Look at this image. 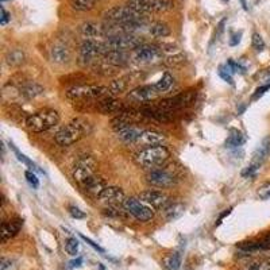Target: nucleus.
Wrapping results in <instances>:
<instances>
[{
  "mask_svg": "<svg viewBox=\"0 0 270 270\" xmlns=\"http://www.w3.org/2000/svg\"><path fill=\"white\" fill-rule=\"evenodd\" d=\"M58 122H60V115L57 111L45 108L27 116L26 127L33 133H45L56 127Z\"/></svg>",
  "mask_w": 270,
  "mask_h": 270,
  "instance_id": "1",
  "label": "nucleus"
},
{
  "mask_svg": "<svg viewBox=\"0 0 270 270\" xmlns=\"http://www.w3.org/2000/svg\"><path fill=\"white\" fill-rule=\"evenodd\" d=\"M170 153L165 146H149L143 149L137 154L135 161L138 165H141L142 168L146 169H155L160 168L169 160Z\"/></svg>",
  "mask_w": 270,
  "mask_h": 270,
  "instance_id": "2",
  "label": "nucleus"
},
{
  "mask_svg": "<svg viewBox=\"0 0 270 270\" xmlns=\"http://www.w3.org/2000/svg\"><path fill=\"white\" fill-rule=\"evenodd\" d=\"M87 133V123L80 119L72 120L71 123L64 126L54 137V141L60 146H71L76 142H79Z\"/></svg>",
  "mask_w": 270,
  "mask_h": 270,
  "instance_id": "3",
  "label": "nucleus"
},
{
  "mask_svg": "<svg viewBox=\"0 0 270 270\" xmlns=\"http://www.w3.org/2000/svg\"><path fill=\"white\" fill-rule=\"evenodd\" d=\"M108 50L106 44L98 40H84L79 49V62L81 65H88L100 56H104Z\"/></svg>",
  "mask_w": 270,
  "mask_h": 270,
  "instance_id": "4",
  "label": "nucleus"
},
{
  "mask_svg": "<svg viewBox=\"0 0 270 270\" xmlns=\"http://www.w3.org/2000/svg\"><path fill=\"white\" fill-rule=\"evenodd\" d=\"M111 95L108 87L100 85H80L73 87L67 92L68 99H104Z\"/></svg>",
  "mask_w": 270,
  "mask_h": 270,
  "instance_id": "5",
  "label": "nucleus"
},
{
  "mask_svg": "<svg viewBox=\"0 0 270 270\" xmlns=\"http://www.w3.org/2000/svg\"><path fill=\"white\" fill-rule=\"evenodd\" d=\"M106 44V48L108 52L111 50H122V52H126V50L130 49H138L139 46L143 45L141 38L133 36V34H122V36H115L107 38V41H104ZM107 52V53H108Z\"/></svg>",
  "mask_w": 270,
  "mask_h": 270,
  "instance_id": "6",
  "label": "nucleus"
},
{
  "mask_svg": "<svg viewBox=\"0 0 270 270\" xmlns=\"http://www.w3.org/2000/svg\"><path fill=\"white\" fill-rule=\"evenodd\" d=\"M123 208L139 221H149L154 216V211L141 199H135V197H127L124 200Z\"/></svg>",
  "mask_w": 270,
  "mask_h": 270,
  "instance_id": "7",
  "label": "nucleus"
},
{
  "mask_svg": "<svg viewBox=\"0 0 270 270\" xmlns=\"http://www.w3.org/2000/svg\"><path fill=\"white\" fill-rule=\"evenodd\" d=\"M142 14L134 10L131 6H120V7H114L104 13V18L108 23H127L131 21L141 19Z\"/></svg>",
  "mask_w": 270,
  "mask_h": 270,
  "instance_id": "8",
  "label": "nucleus"
},
{
  "mask_svg": "<svg viewBox=\"0 0 270 270\" xmlns=\"http://www.w3.org/2000/svg\"><path fill=\"white\" fill-rule=\"evenodd\" d=\"M131 6L138 13H162L173 9V2L170 0H130Z\"/></svg>",
  "mask_w": 270,
  "mask_h": 270,
  "instance_id": "9",
  "label": "nucleus"
},
{
  "mask_svg": "<svg viewBox=\"0 0 270 270\" xmlns=\"http://www.w3.org/2000/svg\"><path fill=\"white\" fill-rule=\"evenodd\" d=\"M146 181L155 188H169L177 182V178L172 172H169L168 169L160 166V168L151 169L150 172L147 173Z\"/></svg>",
  "mask_w": 270,
  "mask_h": 270,
  "instance_id": "10",
  "label": "nucleus"
},
{
  "mask_svg": "<svg viewBox=\"0 0 270 270\" xmlns=\"http://www.w3.org/2000/svg\"><path fill=\"white\" fill-rule=\"evenodd\" d=\"M96 162L91 157H83L79 162L76 164L75 170H73V178L79 185H83L84 182H87L91 177H93L96 173Z\"/></svg>",
  "mask_w": 270,
  "mask_h": 270,
  "instance_id": "11",
  "label": "nucleus"
},
{
  "mask_svg": "<svg viewBox=\"0 0 270 270\" xmlns=\"http://www.w3.org/2000/svg\"><path fill=\"white\" fill-rule=\"evenodd\" d=\"M195 99H196V92L189 91V92H184L180 93V95H176V96H173V98L164 99L162 102L158 103V106L157 107L161 108V110L170 112V111L173 110H178V108H184V107L186 106H190Z\"/></svg>",
  "mask_w": 270,
  "mask_h": 270,
  "instance_id": "12",
  "label": "nucleus"
},
{
  "mask_svg": "<svg viewBox=\"0 0 270 270\" xmlns=\"http://www.w3.org/2000/svg\"><path fill=\"white\" fill-rule=\"evenodd\" d=\"M139 199L143 201V203L149 204L151 207H154L157 209H165L168 207L169 204L172 203L170 201V197H169L165 192L162 190H154V189H149L142 192L139 195Z\"/></svg>",
  "mask_w": 270,
  "mask_h": 270,
  "instance_id": "13",
  "label": "nucleus"
},
{
  "mask_svg": "<svg viewBox=\"0 0 270 270\" xmlns=\"http://www.w3.org/2000/svg\"><path fill=\"white\" fill-rule=\"evenodd\" d=\"M161 93L154 84L153 85H142V87H137L133 91H130L127 95V99L130 102L134 103H146L150 102L153 99L158 98Z\"/></svg>",
  "mask_w": 270,
  "mask_h": 270,
  "instance_id": "14",
  "label": "nucleus"
},
{
  "mask_svg": "<svg viewBox=\"0 0 270 270\" xmlns=\"http://www.w3.org/2000/svg\"><path fill=\"white\" fill-rule=\"evenodd\" d=\"M100 203L108 204V205H123L124 200L127 199L124 192L118 186H107L106 189L103 190L102 193L98 196Z\"/></svg>",
  "mask_w": 270,
  "mask_h": 270,
  "instance_id": "15",
  "label": "nucleus"
},
{
  "mask_svg": "<svg viewBox=\"0 0 270 270\" xmlns=\"http://www.w3.org/2000/svg\"><path fill=\"white\" fill-rule=\"evenodd\" d=\"M80 34L85 40H98L106 37V25H99L95 22L83 23L79 29Z\"/></svg>",
  "mask_w": 270,
  "mask_h": 270,
  "instance_id": "16",
  "label": "nucleus"
},
{
  "mask_svg": "<svg viewBox=\"0 0 270 270\" xmlns=\"http://www.w3.org/2000/svg\"><path fill=\"white\" fill-rule=\"evenodd\" d=\"M160 54V49L157 46H151V45H142L138 49L134 50V57L139 62H150L155 58H158Z\"/></svg>",
  "mask_w": 270,
  "mask_h": 270,
  "instance_id": "17",
  "label": "nucleus"
},
{
  "mask_svg": "<svg viewBox=\"0 0 270 270\" xmlns=\"http://www.w3.org/2000/svg\"><path fill=\"white\" fill-rule=\"evenodd\" d=\"M22 224L23 220H21V219H14V220L3 221V223H2V242L6 243L7 240L14 238V236L21 231Z\"/></svg>",
  "mask_w": 270,
  "mask_h": 270,
  "instance_id": "18",
  "label": "nucleus"
},
{
  "mask_svg": "<svg viewBox=\"0 0 270 270\" xmlns=\"http://www.w3.org/2000/svg\"><path fill=\"white\" fill-rule=\"evenodd\" d=\"M99 108H100V111L104 112V114H118V115H119V114L124 112L123 103L114 98H110V96H108V98L100 99Z\"/></svg>",
  "mask_w": 270,
  "mask_h": 270,
  "instance_id": "19",
  "label": "nucleus"
},
{
  "mask_svg": "<svg viewBox=\"0 0 270 270\" xmlns=\"http://www.w3.org/2000/svg\"><path fill=\"white\" fill-rule=\"evenodd\" d=\"M81 188L85 190V192H88L89 195H93L98 197L100 193H102L103 190L106 189L107 185H106V181L103 180L102 177H99V176H93V177H91L87 182H84L83 185H81Z\"/></svg>",
  "mask_w": 270,
  "mask_h": 270,
  "instance_id": "20",
  "label": "nucleus"
},
{
  "mask_svg": "<svg viewBox=\"0 0 270 270\" xmlns=\"http://www.w3.org/2000/svg\"><path fill=\"white\" fill-rule=\"evenodd\" d=\"M103 57H104V61L112 67H123L129 62L130 56L122 50H111V52L104 54Z\"/></svg>",
  "mask_w": 270,
  "mask_h": 270,
  "instance_id": "21",
  "label": "nucleus"
},
{
  "mask_svg": "<svg viewBox=\"0 0 270 270\" xmlns=\"http://www.w3.org/2000/svg\"><path fill=\"white\" fill-rule=\"evenodd\" d=\"M44 92H45L44 87L40 84H37V83H33V81L25 83V84L19 88V93H21V96L27 99V100L38 98V96H41Z\"/></svg>",
  "mask_w": 270,
  "mask_h": 270,
  "instance_id": "22",
  "label": "nucleus"
},
{
  "mask_svg": "<svg viewBox=\"0 0 270 270\" xmlns=\"http://www.w3.org/2000/svg\"><path fill=\"white\" fill-rule=\"evenodd\" d=\"M165 135L161 133H157V131H143L142 135L139 137L137 142L142 143V145H146L149 146H160L165 142Z\"/></svg>",
  "mask_w": 270,
  "mask_h": 270,
  "instance_id": "23",
  "label": "nucleus"
},
{
  "mask_svg": "<svg viewBox=\"0 0 270 270\" xmlns=\"http://www.w3.org/2000/svg\"><path fill=\"white\" fill-rule=\"evenodd\" d=\"M50 56L56 64H68L71 60V50L65 45H56L52 48Z\"/></svg>",
  "mask_w": 270,
  "mask_h": 270,
  "instance_id": "24",
  "label": "nucleus"
},
{
  "mask_svg": "<svg viewBox=\"0 0 270 270\" xmlns=\"http://www.w3.org/2000/svg\"><path fill=\"white\" fill-rule=\"evenodd\" d=\"M270 155V135L262 139V142L258 145L257 150L254 151L252 155V162L255 164H262L263 161Z\"/></svg>",
  "mask_w": 270,
  "mask_h": 270,
  "instance_id": "25",
  "label": "nucleus"
},
{
  "mask_svg": "<svg viewBox=\"0 0 270 270\" xmlns=\"http://www.w3.org/2000/svg\"><path fill=\"white\" fill-rule=\"evenodd\" d=\"M184 211H185V205L181 203H170L166 208L162 209L165 219L169 221H173L176 220V219H178V217L184 213Z\"/></svg>",
  "mask_w": 270,
  "mask_h": 270,
  "instance_id": "26",
  "label": "nucleus"
},
{
  "mask_svg": "<svg viewBox=\"0 0 270 270\" xmlns=\"http://www.w3.org/2000/svg\"><path fill=\"white\" fill-rule=\"evenodd\" d=\"M246 142V135L238 130H231L230 135L226 139V147L228 149H236L240 147Z\"/></svg>",
  "mask_w": 270,
  "mask_h": 270,
  "instance_id": "27",
  "label": "nucleus"
},
{
  "mask_svg": "<svg viewBox=\"0 0 270 270\" xmlns=\"http://www.w3.org/2000/svg\"><path fill=\"white\" fill-rule=\"evenodd\" d=\"M142 133H143L142 130L137 129L134 126H130V127H126V129L118 131V137L124 142H137Z\"/></svg>",
  "mask_w": 270,
  "mask_h": 270,
  "instance_id": "28",
  "label": "nucleus"
},
{
  "mask_svg": "<svg viewBox=\"0 0 270 270\" xmlns=\"http://www.w3.org/2000/svg\"><path fill=\"white\" fill-rule=\"evenodd\" d=\"M181 262H182L181 252L176 251L172 252V254H169L168 257H165L164 266L168 270H180V267H181Z\"/></svg>",
  "mask_w": 270,
  "mask_h": 270,
  "instance_id": "29",
  "label": "nucleus"
},
{
  "mask_svg": "<svg viewBox=\"0 0 270 270\" xmlns=\"http://www.w3.org/2000/svg\"><path fill=\"white\" fill-rule=\"evenodd\" d=\"M6 62L9 64L10 67H19L25 62V53L19 49L11 50L6 56Z\"/></svg>",
  "mask_w": 270,
  "mask_h": 270,
  "instance_id": "30",
  "label": "nucleus"
},
{
  "mask_svg": "<svg viewBox=\"0 0 270 270\" xmlns=\"http://www.w3.org/2000/svg\"><path fill=\"white\" fill-rule=\"evenodd\" d=\"M149 33L155 38H164V37H168L170 34V27L166 23L157 22L154 25H151Z\"/></svg>",
  "mask_w": 270,
  "mask_h": 270,
  "instance_id": "31",
  "label": "nucleus"
},
{
  "mask_svg": "<svg viewBox=\"0 0 270 270\" xmlns=\"http://www.w3.org/2000/svg\"><path fill=\"white\" fill-rule=\"evenodd\" d=\"M99 0H71V7L76 11H89Z\"/></svg>",
  "mask_w": 270,
  "mask_h": 270,
  "instance_id": "32",
  "label": "nucleus"
},
{
  "mask_svg": "<svg viewBox=\"0 0 270 270\" xmlns=\"http://www.w3.org/2000/svg\"><path fill=\"white\" fill-rule=\"evenodd\" d=\"M10 147L13 149V151L15 153V155L18 157V160L21 161V162H23L25 165H27V166H29L31 170H38V172H42V170H40V169H38V166H37V165L34 164V162H33L30 158H27L26 155L22 154V153H21V151H19L17 147H15V145H14V143H11V142H10Z\"/></svg>",
  "mask_w": 270,
  "mask_h": 270,
  "instance_id": "33",
  "label": "nucleus"
},
{
  "mask_svg": "<svg viewBox=\"0 0 270 270\" xmlns=\"http://www.w3.org/2000/svg\"><path fill=\"white\" fill-rule=\"evenodd\" d=\"M155 87H157V89L160 91V92H165V91H168L170 87L173 85V77L172 75H169V73H165L162 77H161L160 80L155 83Z\"/></svg>",
  "mask_w": 270,
  "mask_h": 270,
  "instance_id": "34",
  "label": "nucleus"
},
{
  "mask_svg": "<svg viewBox=\"0 0 270 270\" xmlns=\"http://www.w3.org/2000/svg\"><path fill=\"white\" fill-rule=\"evenodd\" d=\"M108 88H110L111 95H120V93L124 92V91H126V88H127V83H126V80H124V79L114 80L112 83H111Z\"/></svg>",
  "mask_w": 270,
  "mask_h": 270,
  "instance_id": "35",
  "label": "nucleus"
},
{
  "mask_svg": "<svg viewBox=\"0 0 270 270\" xmlns=\"http://www.w3.org/2000/svg\"><path fill=\"white\" fill-rule=\"evenodd\" d=\"M79 247H80V243H79V240L76 239V238H69L67 240V243H65V250L69 255H76L77 252H79Z\"/></svg>",
  "mask_w": 270,
  "mask_h": 270,
  "instance_id": "36",
  "label": "nucleus"
},
{
  "mask_svg": "<svg viewBox=\"0 0 270 270\" xmlns=\"http://www.w3.org/2000/svg\"><path fill=\"white\" fill-rule=\"evenodd\" d=\"M247 270H270V259L254 261L247 266Z\"/></svg>",
  "mask_w": 270,
  "mask_h": 270,
  "instance_id": "37",
  "label": "nucleus"
},
{
  "mask_svg": "<svg viewBox=\"0 0 270 270\" xmlns=\"http://www.w3.org/2000/svg\"><path fill=\"white\" fill-rule=\"evenodd\" d=\"M226 68L231 73H240V75L246 73V68L242 67L239 62H235L234 60H228L226 64Z\"/></svg>",
  "mask_w": 270,
  "mask_h": 270,
  "instance_id": "38",
  "label": "nucleus"
},
{
  "mask_svg": "<svg viewBox=\"0 0 270 270\" xmlns=\"http://www.w3.org/2000/svg\"><path fill=\"white\" fill-rule=\"evenodd\" d=\"M0 270H18V265L11 258L3 257L0 259Z\"/></svg>",
  "mask_w": 270,
  "mask_h": 270,
  "instance_id": "39",
  "label": "nucleus"
},
{
  "mask_svg": "<svg viewBox=\"0 0 270 270\" xmlns=\"http://www.w3.org/2000/svg\"><path fill=\"white\" fill-rule=\"evenodd\" d=\"M251 45H252V48L257 50V52H262V50L265 49V42H263L262 37L259 36L258 33H254V34H252Z\"/></svg>",
  "mask_w": 270,
  "mask_h": 270,
  "instance_id": "40",
  "label": "nucleus"
},
{
  "mask_svg": "<svg viewBox=\"0 0 270 270\" xmlns=\"http://www.w3.org/2000/svg\"><path fill=\"white\" fill-rule=\"evenodd\" d=\"M25 177H26L27 182L30 184L33 188H40V180H38V177H37V174L33 170H26L25 172Z\"/></svg>",
  "mask_w": 270,
  "mask_h": 270,
  "instance_id": "41",
  "label": "nucleus"
},
{
  "mask_svg": "<svg viewBox=\"0 0 270 270\" xmlns=\"http://www.w3.org/2000/svg\"><path fill=\"white\" fill-rule=\"evenodd\" d=\"M259 166H261V164H255V162H251V164L248 165L247 168L244 169L243 172H242V176H243V177H254V176L257 174Z\"/></svg>",
  "mask_w": 270,
  "mask_h": 270,
  "instance_id": "42",
  "label": "nucleus"
},
{
  "mask_svg": "<svg viewBox=\"0 0 270 270\" xmlns=\"http://www.w3.org/2000/svg\"><path fill=\"white\" fill-rule=\"evenodd\" d=\"M231 75H232V73L227 69L226 65H221V67H219V76H220L223 80L227 81L228 84L234 85V80H232V76Z\"/></svg>",
  "mask_w": 270,
  "mask_h": 270,
  "instance_id": "43",
  "label": "nucleus"
},
{
  "mask_svg": "<svg viewBox=\"0 0 270 270\" xmlns=\"http://www.w3.org/2000/svg\"><path fill=\"white\" fill-rule=\"evenodd\" d=\"M258 197L261 200H269L270 199V182H265L263 185L258 188Z\"/></svg>",
  "mask_w": 270,
  "mask_h": 270,
  "instance_id": "44",
  "label": "nucleus"
},
{
  "mask_svg": "<svg viewBox=\"0 0 270 270\" xmlns=\"http://www.w3.org/2000/svg\"><path fill=\"white\" fill-rule=\"evenodd\" d=\"M270 89V83L269 84H265L262 85V87H259V88L255 89V92H254V95L251 96V100H258L259 98H262L263 95L266 93V91H269Z\"/></svg>",
  "mask_w": 270,
  "mask_h": 270,
  "instance_id": "45",
  "label": "nucleus"
},
{
  "mask_svg": "<svg viewBox=\"0 0 270 270\" xmlns=\"http://www.w3.org/2000/svg\"><path fill=\"white\" fill-rule=\"evenodd\" d=\"M69 213L73 219H84L85 217V212H83L80 208H77L75 205H69Z\"/></svg>",
  "mask_w": 270,
  "mask_h": 270,
  "instance_id": "46",
  "label": "nucleus"
},
{
  "mask_svg": "<svg viewBox=\"0 0 270 270\" xmlns=\"http://www.w3.org/2000/svg\"><path fill=\"white\" fill-rule=\"evenodd\" d=\"M184 60H185V57L182 56V54H177V56H173V57H169L166 58V64L168 65H170V67H174V65H178V64H182L184 62Z\"/></svg>",
  "mask_w": 270,
  "mask_h": 270,
  "instance_id": "47",
  "label": "nucleus"
},
{
  "mask_svg": "<svg viewBox=\"0 0 270 270\" xmlns=\"http://www.w3.org/2000/svg\"><path fill=\"white\" fill-rule=\"evenodd\" d=\"M2 18H0V25H2V26H6V25H7V23L10 22V21H11V15H10L9 13H7V11H6V9L5 7H3V6H2Z\"/></svg>",
  "mask_w": 270,
  "mask_h": 270,
  "instance_id": "48",
  "label": "nucleus"
},
{
  "mask_svg": "<svg viewBox=\"0 0 270 270\" xmlns=\"http://www.w3.org/2000/svg\"><path fill=\"white\" fill-rule=\"evenodd\" d=\"M81 238H83V239H84L85 242H87V243L89 244V246H92V247L95 248V250H98V251H100V252H104V248L100 247V246H99L98 243H95V242H93V240H91V239H89V238H87V236H84V235H81Z\"/></svg>",
  "mask_w": 270,
  "mask_h": 270,
  "instance_id": "49",
  "label": "nucleus"
},
{
  "mask_svg": "<svg viewBox=\"0 0 270 270\" xmlns=\"http://www.w3.org/2000/svg\"><path fill=\"white\" fill-rule=\"evenodd\" d=\"M240 37H242V33H238V34H234V36L231 37V40H230V45L231 46H236V45L239 44L240 42Z\"/></svg>",
  "mask_w": 270,
  "mask_h": 270,
  "instance_id": "50",
  "label": "nucleus"
},
{
  "mask_svg": "<svg viewBox=\"0 0 270 270\" xmlns=\"http://www.w3.org/2000/svg\"><path fill=\"white\" fill-rule=\"evenodd\" d=\"M81 263H83V258L79 257L77 259H75V261H72L71 263H69V266H71V267H80Z\"/></svg>",
  "mask_w": 270,
  "mask_h": 270,
  "instance_id": "51",
  "label": "nucleus"
},
{
  "mask_svg": "<svg viewBox=\"0 0 270 270\" xmlns=\"http://www.w3.org/2000/svg\"><path fill=\"white\" fill-rule=\"evenodd\" d=\"M64 270H72V267H71V266H65V269H64Z\"/></svg>",
  "mask_w": 270,
  "mask_h": 270,
  "instance_id": "52",
  "label": "nucleus"
},
{
  "mask_svg": "<svg viewBox=\"0 0 270 270\" xmlns=\"http://www.w3.org/2000/svg\"><path fill=\"white\" fill-rule=\"evenodd\" d=\"M99 270H104V267H103V265H99Z\"/></svg>",
  "mask_w": 270,
  "mask_h": 270,
  "instance_id": "53",
  "label": "nucleus"
},
{
  "mask_svg": "<svg viewBox=\"0 0 270 270\" xmlns=\"http://www.w3.org/2000/svg\"><path fill=\"white\" fill-rule=\"evenodd\" d=\"M266 239H269V240H270V234L267 235V238H266Z\"/></svg>",
  "mask_w": 270,
  "mask_h": 270,
  "instance_id": "54",
  "label": "nucleus"
},
{
  "mask_svg": "<svg viewBox=\"0 0 270 270\" xmlns=\"http://www.w3.org/2000/svg\"><path fill=\"white\" fill-rule=\"evenodd\" d=\"M5 2H7V0H2V3H5Z\"/></svg>",
  "mask_w": 270,
  "mask_h": 270,
  "instance_id": "55",
  "label": "nucleus"
},
{
  "mask_svg": "<svg viewBox=\"0 0 270 270\" xmlns=\"http://www.w3.org/2000/svg\"><path fill=\"white\" fill-rule=\"evenodd\" d=\"M223 2H226V3H227V2H230V0H223Z\"/></svg>",
  "mask_w": 270,
  "mask_h": 270,
  "instance_id": "56",
  "label": "nucleus"
}]
</instances>
